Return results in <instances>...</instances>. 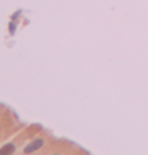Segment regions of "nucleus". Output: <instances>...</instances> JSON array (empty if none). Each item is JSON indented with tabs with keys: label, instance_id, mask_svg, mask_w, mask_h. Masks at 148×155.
<instances>
[{
	"label": "nucleus",
	"instance_id": "obj_1",
	"mask_svg": "<svg viewBox=\"0 0 148 155\" xmlns=\"http://www.w3.org/2000/svg\"><path fill=\"white\" fill-rule=\"evenodd\" d=\"M43 144H45V141L43 139H35L33 142H30L29 146H27L26 149H24V152L26 153H30V152H35V150H38L40 147H43Z\"/></svg>",
	"mask_w": 148,
	"mask_h": 155
},
{
	"label": "nucleus",
	"instance_id": "obj_2",
	"mask_svg": "<svg viewBox=\"0 0 148 155\" xmlns=\"http://www.w3.org/2000/svg\"><path fill=\"white\" fill-rule=\"evenodd\" d=\"M14 150V147L13 146H7V147H5V149H2V150H0V153H10V152H13Z\"/></svg>",
	"mask_w": 148,
	"mask_h": 155
}]
</instances>
